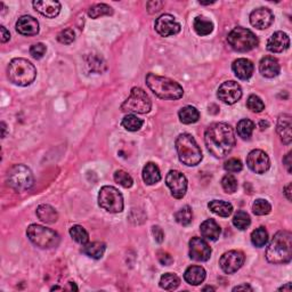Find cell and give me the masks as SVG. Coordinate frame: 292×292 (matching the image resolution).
Returning a JSON list of instances; mask_svg holds the SVG:
<instances>
[{"mask_svg":"<svg viewBox=\"0 0 292 292\" xmlns=\"http://www.w3.org/2000/svg\"><path fill=\"white\" fill-rule=\"evenodd\" d=\"M205 143L209 152L215 158H225L235 146L233 128L224 122H216L206 130Z\"/></svg>","mask_w":292,"mask_h":292,"instance_id":"obj_1","label":"cell"},{"mask_svg":"<svg viewBox=\"0 0 292 292\" xmlns=\"http://www.w3.org/2000/svg\"><path fill=\"white\" fill-rule=\"evenodd\" d=\"M266 259L274 265L288 264L292 259V234L288 230L277 232L266 249Z\"/></svg>","mask_w":292,"mask_h":292,"instance_id":"obj_2","label":"cell"},{"mask_svg":"<svg viewBox=\"0 0 292 292\" xmlns=\"http://www.w3.org/2000/svg\"><path fill=\"white\" fill-rule=\"evenodd\" d=\"M146 84L153 92L154 95L162 98V100L175 101L180 100L184 95L183 87L180 83L154 73H149L146 75Z\"/></svg>","mask_w":292,"mask_h":292,"instance_id":"obj_3","label":"cell"},{"mask_svg":"<svg viewBox=\"0 0 292 292\" xmlns=\"http://www.w3.org/2000/svg\"><path fill=\"white\" fill-rule=\"evenodd\" d=\"M175 145L178 159L183 164L188 167H194L201 162L202 151L192 135H180L176 139Z\"/></svg>","mask_w":292,"mask_h":292,"instance_id":"obj_4","label":"cell"},{"mask_svg":"<svg viewBox=\"0 0 292 292\" xmlns=\"http://www.w3.org/2000/svg\"><path fill=\"white\" fill-rule=\"evenodd\" d=\"M7 73L9 80L21 87L29 86L37 77L35 65L25 59H14L8 65Z\"/></svg>","mask_w":292,"mask_h":292,"instance_id":"obj_5","label":"cell"},{"mask_svg":"<svg viewBox=\"0 0 292 292\" xmlns=\"http://www.w3.org/2000/svg\"><path fill=\"white\" fill-rule=\"evenodd\" d=\"M7 185L15 192L22 193L34 186V173L24 164H15L7 172Z\"/></svg>","mask_w":292,"mask_h":292,"instance_id":"obj_6","label":"cell"},{"mask_svg":"<svg viewBox=\"0 0 292 292\" xmlns=\"http://www.w3.org/2000/svg\"><path fill=\"white\" fill-rule=\"evenodd\" d=\"M26 235L30 241L40 249L56 248L60 244V235L55 230L41 225H30L26 229Z\"/></svg>","mask_w":292,"mask_h":292,"instance_id":"obj_7","label":"cell"},{"mask_svg":"<svg viewBox=\"0 0 292 292\" xmlns=\"http://www.w3.org/2000/svg\"><path fill=\"white\" fill-rule=\"evenodd\" d=\"M228 45L232 49L240 51V53H246L256 48L259 44L257 36L251 30L244 29V27L238 26L233 29L228 34L227 37Z\"/></svg>","mask_w":292,"mask_h":292,"instance_id":"obj_8","label":"cell"},{"mask_svg":"<svg viewBox=\"0 0 292 292\" xmlns=\"http://www.w3.org/2000/svg\"><path fill=\"white\" fill-rule=\"evenodd\" d=\"M151 107H152V102L146 92L139 87H134L131 89L129 97L122 103L121 110L124 112L145 114L151 111Z\"/></svg>","mask_w":292,"mask_h":292,"instance_id":"obj_9","label":"cell"},{"mask_svg":"<svg viewBox=\"0 0 292 292\" xmlns=\"http://www.w3.org/2000/svg\"><path fill=\"white\" fill-rule=\"evenodd\" d=\"M98 205L111 214H119L124 210V196L113 186H103L98 193Z\"/></svg>","mask_w":292,"mask_h":292,"instance_id":"obj_10","label":"cell"},{"mask_svg":"<svg viewBox=\"0 0 292 292\" xmlns=\"http://www.w3.org/2000/svg\"><path fill=\"white\" fill-rule=\"evenodd\" d=\"M244 261H246V256L242 251L230 250L220 257L219 265L226 274H233L243 266Z\"/></svg>","mask_w":292,"mask_h":292,"instance_id":"obj_11","label":"cell"},{"mask_svg":"<svg viewBox=\"0 0 292 292\" xmlns=\"http://www.w3.org/2000/svg\"><path fill=\"white\" fill-rule=\"evenodd\" d=\"M217 96L225 104L233 105L242 97V88L238 82L229 80V81H225L220 84Z\"/></svg>","mask_w":292,"mask_h":292,"instance_id":"obj_12","label":"cell"},{"mask_svg":"<svg viewBox=\"0 0 292 292\" xmlns=\"http://www.w3.org/2000/svg\"><path fill=\"white\" fill-rule=\"evenodd\" d=\"M167 186L170 188L171 195L176 199H183L187 191V180L181 171L170 170L166 177Z\"/></svg>","mask_w":292,"mask_h":292,"instance_id":"obj_13","label":"cell"},{"mask_svg":"<svg viewBox=\"0 0 292 292\" xmlns=\"http://www.w3.org/2000/svg\"><path fill=\"white\" fill-rule=\"evenodd\" d=\"M247 164L250 168V170L261 175V173H265L270 169L271 160L264 151L253 150L248 154Z\"/></svg>","mask_w":292,"mask_h":292,"instance_id":"obj_14","label":"cell"},{"mask_svg":"<svg viewBox=\"0 0 292 292\" xmlns=\"http://www.w3.org/2000/svg\"><path fill=\"white\" fill-rule=\"evenodd\" d=\"M155 31L161 37L175 36L181 31V24L170 14H163L155 21Z\"/></svg>","mask_w":292,"mask_h":292,"instance_id":"obj_15","label":"cell"},{"mask_svg":"<svg viewBox=\"0 0 292 292\" xmlns=\"http://www.w3.org/2000/svg\"><path fill=\"white\" fill-rule=\"evenodd\" d=\"M190 257L195 261H207L211 257V248L202 238H193L190 241Z\"/></svg>","mask_w":292,"mask_h":292,"instance_id":"obj_16","label":"cell"},{"mask_svg":"<svg viewBox=\"0 0 292 292\" xmlns=\"http://www.w3.org/2000/svg\"><path fill=\"white\" fill-rule=\"evenodd\" d=\"M274 22V15L271 9L266 7L257 8L250 14V23L253 27L259 30H265Z\"/></svg>","mask_w":292,"mask_h":292,"instance_id":"obj_17","label":"cell"},{"mask_svg":"<svg viewBox=\"0 0 292 292\" xmlns=\"http://www.w3.org/2000/svg\"><path fill=\"white\" fill-rule=\"evenodd\" d=\"M16 31L22 36H37L39 34V22L30 15L21 16L16 22Z\"/></svg>","mask_w":292,"mask_h":292,"instance_id":"obj_18","label":"cell"},{"mask_svg":"<svg viewBox=\"0 0 292 292\" xmlns=\"http://www.w3.org/2000/svg\"><path fill=\"white\" fill-rule=\"evenodd\" d=\"M290 47V38L289 36L282 31H277L273 34L270 39L267 40V49L271 53H283Z\"/></svg>","mask_w":292,"mask_h":292,"instance_id":"obj_19","label":"cell"},{"mask_svg":"<svg viewBox=\"0 0 292 292\" xmlns=\"http://www.w3.org/2000/svg\"><path fill=\"white\" fill-rule=\"evenodd\" d=\"M276 131L284 144L289 145L292 140V118L289 114H281L276 125Z\"/></svg>","mask_w":292,"mask_h":292,"instance_id":"obj_20","label":"cell"},{"mask_svg":"<svg viewBox=\"0 0 292 292\" xmlns=\"http://www.w3.org/2000/svg\"><path fill=\"white\" fill-rule=\"evenodd\" d=\"M34 7L38 13H40L42 16L54 18L61 12V4L55 0H44V2H34L32 3Z\"/></svg>","mask_w":292,"mask_h":292,"instance_id":"obj_21","label":"cell"},{"mask_svg":"<svg viewBox=\"0 0 292 292\" xmlns=\"http://www.w3.org/2000/svg\"><path fill=\"white\" fill-rule=\"evenodd\" d=\"M232 70L239 79L248 80L252 77L255 67H253L251 61L247 59H238L233 62Z\"/></svg>","mask_w":292,"mask_h":292,"instance_id":"obj_22","label":"cell"},{"mask_svg":"<svg viewBox=\"0 0 292 292\" xmlns=\"http://www.w3.org/2000/svg\"><path fill=\"white\" fill-rule=\"evenodd\" d=\"M259 71L265 78L277 77L281 71L279 61L272 57V56H266V57L261 59L260 63H259Z\"/></svg>","mask_w":292,"mask_h":292,"instance_id":"obj_23","label":"cell"},{"mask_svg":"<svg viewBox=\"0 0 292 292\" xmlns=\"http://www.w3.org/2000/svg\"><path fill=\"white\" fill-rule=\"evenodd\" d=\"M201 235L209 241H217L220 237V226L214 219H207L200 226Z\"/></svg>","mask_w":292,"mask_h":292,"instance_id":"obj_24","label":"cell"},{"mask_svg":"<svg viewBox=\"0 0 292 292\" xmlns=\"http://www.w3.org/2000/svg\"><path fill=\"white\" fill-rule=\"evenodd\" d=\"M206 271L201 266H190L184 273V280L191 285H200L206 280Z\"/></svg>","mask_w":292,"mask_h":292,"instance_id":"obj_25","label":"cell"},{"mask_svg":"<svg viewBox=\"0 0 292 292\" xmlns=\"http://www.w3.org/2000/svg\"><path fill=\"white\" fill-rule=\"evenodd\" d=\"M37 216L42 223L54 224L59 219V214L55 208L49 205H40L37 208Z\"/></svg>","mask_w":292,"mask_h":292,"instance_id":"obj_26","label":"cell"},{"mask_svg":"<svg viewBox=\"0 0 292 292\" xmlns=\"http://www.w3.org/2000/svg\"><path fill=\"white\" fill-rule=\"evenodd\" d=\"M143 180L148 185H154V184L161 181V172L157 164L149 162L143 168Z\"/></svg>","mask_w":292,"mask_h":292,"instance_id":"obj_27","label":"cell"},{"mask_svg":"<svg viewBox=\"0 0 292 292\" xmlns=\"http://www.w3.org/2000/svg\"><path fill=\"white\" fill-rule=\"evenodd\" d=\"M208 208L213 211L214 214L220 217H228L233 213V206L229 202L221 201V200H214L208 203Z\"/></svg>","mask_w":292,"mask_h":292,"instance_id":"obj_28","label":"cell"},{"mask_svg":"<svg viewBox=\"0 0 292 292\" xmlns=\"http://www.w3.org/2000/svg\"><path fill=\"white\" fill-rule=\"evenodd\" d=\"M106 250L105 243L103 242H92L86 243L82 247V252L84 255L91 257L93 259H101L104 256V252Z\"/></svg>","mask_w":292,"mask_h":292,"instance_id":"obj_29","label":"cell"},{"mask_svg":"<svg viewBox=\"0 0 292 292\" xmlns=\"http://www.w3.org/2000/svg\"><path fill=\"white\" fill-rule=\"evenodd\" d=\"M178 116H180V120L182 124L191 125V124H195V122L199 121L200 112L197 111L194 106L188 105L181 109L180 113H178Z\"/></svg>","mask_w":292,"mask_h":292,"instance_id":"obj_30","label":"cell"},{"mask_svg":"<svg viewBox=\"0 0 292 292\" xmlns=\"http://www.w3.org/2000/svg\"><path fill=\"white\" fill-rule=\"evenodd\" d=\"M193 27H194V31L197 35L203 37L208 36L214 30V24L210 20H207L206 17L197 16L194 18V22H193Z\"/></svg>","mask_w":292,"mask_h":292,"instance_id":"obj_31","label":"cell"},{"mask_svg":"<svg viewBox=\"0 0 292 292\" xmlns=\"http://www.w3.org/2000/svg\"><path fill=\"white\" fill-rule=\"evenodd\" d=\"M159 284L163 290L172 291L180 286L181 279L176 274H173V273H166V274L161 276Z\"/></svg>","mask_w":292,"mask_h":292,"instance_id":"obj_32","label":"cell"},{"mask_svg":"<svg viewBox=\"0 0 292 292\" xmlns=\"http://www.w3.org/2000/svg\"><path fill=\"white\" fill-rule=\"evenodd\" d=\"M256 128L255 122L249 119H242L238 124V134L243 139H249L252 136L253 130Z\"/></svg>","mask_w":292,"mask_h":292,"instance_id":"obj_33","label":"cell"},{"mask_svg":"<svg viewBox=\"0 0 292 292\" xmlns=\"http://www.w3.org/2000/svg\"><path fill=\"white\" fill-rule=\"evenodd\" d=\"M113 14V9L106 4H97L88 9V15L92 18H98L102 16H110Z\"/></svg>","mask_w":292,"mask_h":292,"instance_id":"obj_34","label":"cell"},{"mask_svg":"<svg viewBox=\"0 0 292 292\" xmlns=\"http://www.w3.org/2000/svg\"><path fill=\"white\" fill-rule=\"evenodd\" d=\"M121 125L126 130L137 131L143 127L144 121L134 114H128V115H126L124 119H122Z\"/></svg>","mask_w":292,"mask_h":292,"instance_id":"obj_35","label":"cell"},{"mask_svg":"<svg viewBox=\"0 0 292 292\" xmlns=\"http://www.w3.org/2000/svg\"><path fill=\"white\" fill-rule=\"evenodd\" d=\"M70 235L74 240L75 242H78L79 244H86L89 241V234L86 229H84L82 226L80 225H74L70 228Z\"/></svg>","mask_w":292,"mask_h":292,"instance_id":"obj_36","label":"cell"},{"mask_svg":"<svg viewBox=\"0 0 292 292\" xmlns=\"http://www.w3.org/2000/svg\"><path fill=\"white\" fill-rule=\"evenodd\" d=\"M268 241V233L264 227H258L251 233V242L256 248H262Z\"/></svg>","mask_w":292,"mask_h":292,"instance_id":"obj_37","label":"cell"},{"mask_svg":"<svg viewBox=\"0 0 292 292\" xmlns=\"http://www.w3.org/2000/svg\"><path fill=\"white\" fill-rule=\"evenodd\" d=\"M175 219L178 224L182 226H188L193 220V211L190 206L183 207L175 214Z\"/></svg>","mask_w":292,"mask_h":292,"instance_id":"obj_38","label":"cell"},{"mask_svg":"<svg viewBox=\"0 0 292 292\" xmlns=\"http://www.w3.org/2000/svg\"><path fill=\"white\" fill-rule=\"evenodd\" d=\"M251 224V219L250 216H249L246 211H238L237 214L234 215L233 217V225L237 227L238 229H246L249 227V225Z\"/></svg>","mask_w":292,"mask_h":292,"instance_id":"obj_39","label":"cell"},{"mask_svg":"<svg viewBox=\"0 0 292 292\" xmlns=\"http://www.w3.org/2000/svg\"><path fill=\"white\" fill-rule=\"evenodd\" d=\"M252 210H253V214L257 216H265L271 213L272 206L267 200L258 199L255 201V203H253Z\"/></svg>","mask_w":292,"mask_h":292,"instance_id":"obj_40","label":"cell"},{"mask_svg":"<svg viewBox=\"0 0 292 292\" xmlns=\"http://www.w3.org/2000/svg\"><path fill=\"white\" fill-rule=\"evenodd\" d=\"M221 186H223L224 191L226 193H228V194H233V193L237 192L238 190V181L237 178H235L233 175H226L223 177V180H221Z\"/></svg>","mask_w":292,"mask_h":292,"instance_id":"obj_41","label":"cell"},{"mask_svg":"<svg viewBox=\"0 0 292 292\" xmlns=\"http://www.w3.org/2000/svg\"><path fill=\"white\" fill-rule=\"evenodd\" d=\"M114 181L125 188H129L133 186L134 181L128 172L125 170H116L114 173Z\"/></svg>","mask_w":292,"mask_h":292,"instance_id":"obj_42","label":"cell"},{"mask_svg":"<svg viewBox=\"0 0 292 292\" xmlns=\"http://www.w3.org/2000/svg\"><path fill=\"white\" fill-rule=\"evenodd\" d=\"M248 109L253 113H259L265 109V104H264L262 100L257 95H250L247 101Z\"/></svg>","mask_w":292,"mask_h":292,"instance_id":"obj_43","label":"cell"},{"mask_svg":"<svg viewBox=\"0 0 292 292\" xmlns=\"http://www.w3.org/2000/svg\"><path fill=\"white\" fill-rule=\"evenodd\" d=\"M224 168H225L226 171L232 172V173H237V172H240V171L242 170L243 164H242L241 161H240L239 159L232 158V159H229V160H227V161L225 162Z\"/></svg>","mask_w":292,"mask_h":292,"instance_id":"obj_44","label":"cell"},{"mask_svg":"<svg viewBox=\"0 0 292 292\" xmlns=\"http://www.w3.org/2000/svg\"><path fill=\"white\" fill-rule=\"evenodd\" d=\"M75 39V34L72 29H65L62 30L57 36V40L63 45H70L72 44Z\"/></svg>","mask_w":292,"mask_h":292,"instance_id":"obj_45","label":"cell"},{"mask_svg":"<svg viewBox=\"0 0 292 292\" xmlns=\"http://www.w3.org/2000/svg\"><path fill=\"white\" fill-rule=\"evenodd\" d=\"M46 46L44 44H41V42H38V44L31 46L30 48V54L34 59L36 60H40L45 56L46 54Z\"/></svg>","mask_w":292,"mask_h":292,"instance_id":"obj_46","label":"cell"},{"mask_svg":"<svg viewBox=\"0 0 292 292\" xmlns=\"http://www.w3.org/2000/svg\"><path fill=\"white\" fill-rule=\"evenodd\" d=\"M163 6H164L163 2H158V0H155V2H149L148 3V11L150 14L159 13L160 11H161Z\"/></svg>","mask_w":292,"mask_h":292,"instance_id":"obj_47","label":"cell"},{"mask_svg":"<svg viewBox=\"0 0 292 292\" xmlns=\"http://www.w3.org/2000/svg\"><path fill=\"white\" fill-rule=\"evenodd\" d=\"M152 233H153V237L155 239V241L158 243H162L163 240H164V234L162 232V229L159 227V226H153L152 227Z\"/></svg>","mask_w":292,"mask_h":292,"instance_id":"obj_48","label":"cell"},{"mask_svg":"<svg viewBox=\"0 0 292 292\" xmlns=\"http://www.w3.org/2000/svg\"><path fill=\"white\" fill-rule=\"evenodd\" d=\"M159 261L164 266H169L170 264L173 261L172 260V257L169 255L167 252H159Z\"/></svg>","mask_w":292,"mask_h":292,"instance_id":"obj_49","label":"cell"},{"mask_svg":"<svg viewBox=\"0 0 292 292\" xmlns=\"http://www.w3.org/2000/svg\"><path fill=\"white\" fill-rule=\"evenodd\" d=\"M0 39H2L3 44L11 39V34H9V31L4 25L0 26Z\"/></svg>","mask_w":292,"mask_h":292,"instance_id":"obj_50","label":"cell"},{"mask_svg":"<svg viewBox=\"0 0 292 292\" xmlns=\"http://www.w3.org/2000/svg\"><path fill=\"white\" fill-rule=\"evenodd\" d=\"M283 163H284V166L286 168V170H288L289 173H291V164H292V161H291V152H289L288 154L285 155V158L283 159Z\"/></svg>","mask_w":292,"mask_h":292,"instance_id":"obj_51","label":"cell"},{"mask_svg":"<svg viewBox=\"0 0 292 292\" xmlns=\"http://www.w3.org/2000/svg\"><path fill=\"white\" fill-rule=\"evenodd\" d=\"M233 291H253V289L250 285L246 283V284L235 286V288H233Z\"/></svg>","mask_w":292,"mask_h":292,"instance_id":"obj_52","label":"cell"},{"mask_svg":"<svg viewBox=\"0 0 292 292\" xmlns=\"http://www.w3.org/2000/svg\"><path fill=\"white\" fill-rule=\"evenodd\" d=\"M291 188H292L291 183L289 184V185H286L285 188H284V194H285V196H286V199H288L289 201H291V199H292V196H291Z\"/></svg>","mask_w":292,"mask_h":292,"instance_id":"obj_53","label":"cell"},{"mask_svg":"<svg viewBox=\"0 0 292 292\" xmlns=\"http://www.w3.org/2000/svg\"><path fill=\"white\" fill-rule=\"evenodd\" d=\"M0 126H2V131H3V134H2V138H5L6 137V130H7V126L5 122L3 121L2 124H0Z\"/></svg>","mask_w":292,"mask_h":292,"instance_id":"obj_54","label":"cell"},{"mask_svg":"<svg viewBox=\"0 0 292 292\" xmlns=\"http://www.w3.org/2000/svg\"><path fill=\"white\" fill-rule=\"evenodd\" d=\"M279 290L280 291H288V292H290L291 291V283H286V285L282 286V288H280Z\"/></svg>","mask_w":292,"mask_h":292,"instance_id":"obj_55","label":"cell"},{"mask_svg":"<svg viewBox=\"0 0 292 292\" xmlns=\"http://www.w3.org/2000/svg\"><path fill=\"white\" fill-rule=\"evenodd\" d=\"M268 127V122H265V121H261L260 122V128L261 129H266Z\"/></svg>","mask_w":292,"mask_h":292,"instance_id":"obj_56","label":"cell"},{"mask_svg":"<svg viewBox=\"0 0 292 292\" xmlns=\"http://www.w3.org/2000/svg\"><path fill=\"white\" fill-rule=\"evenodd\" d=\"M202 290H203V291H208V290H210V291H215L216 289H215V288H213V286H206V288H203Z\"/></svg>","mask_w":292,"mask_h":292,"instance_id":"obj_57","label":"cell"}]
</instances>
